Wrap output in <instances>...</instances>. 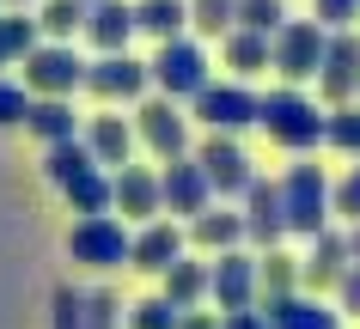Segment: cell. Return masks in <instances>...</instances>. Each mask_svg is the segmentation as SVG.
Returning <instances> with one entry per match:
<instances>
[{"label": "cell", "instance_id": "obj_28", "mask_svg": "<svg viewBox=\"0 0 360 329\" xmlns=\"http://www.w3.org/2000/svg\"><path fill=\"white\" fill-rule=\"evenodd\" d=\"M31 128H37L49 147H56V140H74V110H68L61 98H43V104H31Z\"/></svg>", "mask_w": 360, "mask_h": 329}, {"label": "cell", "instance_id": "obj_43", "mask_svg": "<svg viewBox=\"0 0 360 329\" xmlns=\"http://www.w3.org/2000/svg\"><path fill=\"white\" fill-rule=\"evenodd\" d=\"M348 250H354V262H360V220L348 226Z\"/></svg>", "mask_w": 360, "mask_h": 329}, {"label": "cell", "instance_id": "obj_38", "mask_svg": "<svg viewBox=\"0 0 360 329\" xmlns=\"http://www.w3.org/2000/svg\"><path fill=\"white\" fill-rule=\"evenodd\" d=\"M348 19H360V0H318V25L323 31H342Z\"/></svg>", "mask_w": 360, "mask_h": 329}, {"label": "cell", "instance_id": "obj_23", "mask_svg": "<svg viewBox=\"0 0 360 329\" xmlns=\"http://www.w3.org/2000/svg\"><path fill=\"white\" fill-rule=\"evenodd\" d=\"M226 67L232 74H263V67H275V43L263 37V31H245V25H238V31H232L226 37Z\"/></svg>", "mask_w": 360, "mask_h": 329}, {"label": "cell", "instance_id": "obj_36", "mask_svg": "<svg viewBox=\"0 0 360 329\" xmlns=\"http://www.w3.org/2000/svg\"><path fill=\"white\" fill-rule=\"evenodd\" d=\"M13 122H31V98L25 86H0V128H13Z\"/></svg>", "mask_w": 360, "mask_h": 329}, {"label": "cell", "instance_id": "obj_16", "mask_svg": "<svg viewBox=\"0 0 360 329\" xmlns=\"http://www.w3.org/2000/svg\"><path fill=\"white\" fill-rule=\"evenodd\" d=\"M300 269H305V287H342V274L354 269L348 232H318L311 238V256H305Z\"/></svg>", "mask_w": 360, "mask_h": 329}, {"label": "cell", "instance_id": "obj_42", "mask_svg": "<svg viewBox=\"0 0 360 329\" xmlns=\"http://www.w3.org/2000/svg\"><path fill=\"white\" fill-rule=\"evenodd\" d=\"M184 329H226V317H208V311H184Z\"/></svg>", "mask_w": 360, "mask_h": 329}, {"label": "cell", "instance_id": "obj_9", "mask_svg": "<svg viewBox=\"0 0 360 329\" xmlns=\"http://www.w3.org/2000/svg\"><path fill=\"white\" fill-rule=\"evenodd\" d=\"M159 183H165V208L171 213H184V220H202V213H208L214 183H208V171H202V159H171Z\"/></svg>", "mask_w": 360, "mask_h": 329}, {"label": "cell", "instance_id": "obj_21", "mask_svg": "<svg viewBox=\"0 0 360 329\" xmlns=\"http://www.w3.org/2000/svg\"><path fill=\"white\" fill-rule=\"evenodd\" d=\"M202 293H214V269H202V262H190V256H177L165 269V299L177 311H190V305H202Z\"/></svg>", "mask_w": 360, "mask_h": 329}, {"label": "cell", "instance_id": "obj_39", "mask_svg": "<svg viewBox=\"0 0 360 329\" xmlns=\"http://www.w3.org/2000/svg\"><path fill=\"white\" fill-rule=\"evenodd\" d=\"M31 37H37L31 19H0V43H6L13 55H31Z\"/></svg>", "mask_w": 360, "mask_h": 329}, {"label": "cell", "instance_id": "obj_11", "mask_svg": "<svg viewBox=\"0 0 360 329\" xmlns=\"http://www.w3.org/2000/svg\"><path fill=\"white\" fill-rule=\"evenodd\" d=\"M257 293H263V274H257V262L245 250H226L214 262V305L220 311H250Z\"/></svg>", "mask_w": 360, "mask_h": 329}, {"label": "cell", "instance_id": "obj_14", "mask_svg": "<svg viewBox=\"0 0 360 329\" xmlns=\"http://www.w3.org/2000/svg\"><path fill=\"white\" fill-rule=\"evenodd\" d=\"M318 86H323V98H330L336 110L360 92V37H330V55H323Z\"/></svg>", "mask_w": 360, "mask_h": 329}, {"label": "cell", "instance_id": "obj_5", "mask_svg": "<svg viewBox=\"0 0 360 329\" xmlns=\"http://www.w3.org/2000/svg\"><path fill=\"white\" fill-rule=\"evenodd\" d=\"M153 79L165 86V98H202L208 92V55H202V43L190 37H171L153 61Z\"/></svg>", "mask_w": 360, "mask_h": 329}, {"label": "cell", "instance_id": "obj_1", "mask_svg": "<svg viewBox=\"0 0 360 329\" xmlns=\"http://www.w3.org/2000/svg\"><path fill=\"white\" fill-rule=\"evenodd\" d=\"M281 208H287V232H300V238L330 232V208H336V189H330L323 165L300 159V165L281 177Z\"/></svg>", "mask_w": 360, "mask_h": 329}, {"label": "cell", "instance_id": "obj_19", "mask_svg": "<svg viewBox=\"0 0 360 329\" xmlns=\"http://www.w3.org/2000/svg\"><path fill=\"white\" fill-rule=\"evenodd\" d=\"M190 238H195V244H202V250H220V256H226V250H238V244H245V213H226V208H208V213H202V220H190Z\"/></svg>", "mask_w": 360, "mask_h": 329}, {"label": "cell", "instance_id": "obj_10", "mask_svg": "<svg viewBox=\"0 0 360 329\" xmlns=\"http://www.w3.org/2000/svg\"><path fill=\"white\" fill-rule=\"evenodd\" d=\"M25 79H31V92L61 98V92H74L79 79H86V61L74 49H31L25 55Z\"/></svg>", "mask_w": 360, "mask_h": 329}, {"label": "cell", "instance_id": "obj_18", "mask_svg": "<svg viewBox=\"0 0 360 329\" xmlns=\"http://www.w3.org/2000/svg\"><path fill=\"white\" fill-rule=\"evenodd\" d=\"M269 323L275 329H336V311L318 305V299H305V293H281V299H263Z\"/></svg>", "mask_w": 360, "mask_h": 329}, {"label": "cell", "instance_id": "obj_44", "mask_svg": "<svg viewBox=\"0 0 360 329\" xmlns=\"http://www.w3.org/2000/svg\"><path fill=\"white\" fill-rule=\"evenodd\" d=\"M6 55H13V49H6V43H0V61H6Z\"/></svg>", "mask_w": 360, "mask_h": 329}, {"label": "cell", "instance_id": "obj_41", "mask_svg": "<svg viewBox=\"0 0 360 329\" xmlns=\"http://www.w3.org/2000/svg\"><path fill=\"white\" fill-rule=\"evenodd\" d=\"M226 329H275L269 311H226Z\"/></svg>", "mask_w": 360, "mask_h": 329}, {"label": "cell", "instance_id": "obj_8", "mask_svg": "<svg viewBox=\"0 0 360 329\" xmlns=\"http://www.w3.org/2000/svg\"><path fill=\"white\" fill-rule=\"evenodd\" d=\"M245 232L257 250H281V238H287V208H281V183H250L245 189Z\"/></svg>", "mask_w": 360, "mask_h": 329}, {"label": "cell", "instance_id": "obj_25", "mask_svg": "<svg viewBox=\"0 0 360 329\" xmlns=\"http://www.w3.org/2000/svg\"><path fill=\"white\" fill-rule=\"evenodd\" d=\"M129 31H134V13H129V6L98 0V13H92V43H98V49H104V55H122Z\"/></svg>", "mask_w": 360, "mask_h": 329}, {"label": "cell", "instance_id": "obj_7", "mask_svg": "<svg viewBox=\"0 0 360 329\" xmlns=\"http://www.w3.org/2000/svg\"><path fill=\"white\" fill-rule=\"evenodd\" d=\"M202 171H208V183H214V195H245L250 183H257V171H250V159H245V147L232 135H208L202 140Z\"/></svg>", "mask_w": 360, "mask_h": 329}, {"label": "cell", "instance_id": "obj_12", "mask_svg": "<svg viewBox=\"0 0 360 329\" xmlns=\"http://www.w3.org/2000/svg\"><path fill=\"white\" fill-rule=\"evenodd\" d=\"M141 140H147L153 153L171 165V159L190 153V122L177 116V104H171V98H159V104H141Z\"/></svg>", "mask_w": 360, "mask_h": 329}, {"label": "cell", "instance_id": "obj_3", "mask_svg": "<svg viewBox=\"0 0 360 329\" xmlns=\"http://www.w3.org/2000/svg\"><path fill=\"white\" fill-rule=\"evenodd\" d=\"M68 256L86 262V269H122L134 256V238L122 220L110 213H92V220H74V232H68Z\"/></svg>", "mask_w": 360, "mask_h": 329}, {"label": "cell", "instance_id": "obj_27", "mask_svg": "<svg viewBox=\"0 0 360 329\" xmlns=\"http://www.w3.org/2000/svg\"><path fill=\"white\" fill-rule=\"evenodd\" d=\"M257 274H263V299H281V293H293L305 281V269L287 250H263L257 256Z\"/></svg>", "mask_w": 360, "mask_h": 329}, {"label": "cell", "instance_id": "obj_13", "mask_svg": "<svg viewBox=\"0 0 360 329\" xmlns=\"http://www.w3.org/2000/svg\"><path fill=\"white\" fill-rule=\"evenodd\" d=\"M116 208H122V220H159V208H165V183L147 171V165H122L116 171Z\"/></svg>", "mask_w": 360, "mask_h": 329}, {"label": "cell", "instance_id": "obj_34", "mask_svg": "<svg viewBox=\"0 0 360 329\" xmlns=\"http://www.w3.org/2000/svg\"><path fill=\"white\" fill-rule=\"evenodd\" d=\"M116 293H86V329H116Z\"/></svg>", "mask_w": 360, "mask_h": 329}, {"label": "cell", "instance_id": "obj_15", "mask_svg": "<svg viewBox=\"0 0 360 329\" xmlns=\"http://www.w3.org/2000/svg\"><path fill=\"white\" fill-rule=\"evenodd\" d=\"M184 256V232H177V220H147L141 232H134V269H147V274H165L171 262Z\"/></svg>", "mask_w": 360, "mask_h": 329}, {"label": "cell", "instance_id": "obj_30", "mask_svg": "<svg viewBox=\"0 0 360 329\" xmlns=\"http://www.w3.org/2000/svg\"><path fill=\"white\" fill-rule=\"evenodd\" d=\"M238 25L245 31H263V37H275L281 31V0H238Z\"/></svg>", "mask_w": 360, "mask_h": 329}, {"label": "cell", "instance_id": "obj_37", "mask_svg": "<svg viewBox=\"0 0 360 329\" xmlns=\"http://www.w3.org/2000/svg\"><path fill=\"white\" fill-rule=\"evenodd\" d=\"M79 6H86V0H49L43 25H49L56 37H68V31H79Z\"/></svg>", "mask_w": 360, "mask_h": 329}, {"label": "cell", "instance_id": "obj_17", "mask_svg": "<svg viewBox=\"0 0 360 329\" xmlns=\"http://www.w3.org/2000/svg\"><path fill=\"white\" fill-rule=\"evenodd\" d=\"M147 79H153V67H141V61H129V55H104L98 67H86V86H92L98 98H141Z\"/></svg>", "mask_w": 360, "mask_h": 329}, {"label": "cell", "instance_id": "obj_22", "mask_svg": "<svg viewBox=\"0 0 360 329\" xmlns=\"http://www.w3.org/2000/svg\"><path fill=\"white\" fill-rule=\"evenodd\" d=\"M61 195H68V208H74L79 220H92V213H110V208H116V177H104V171L92 165V171L74 177Z\"/></svg>", "mask_w": 360, "mask_h": 329}, {"label": "cell", "instance_id": "obj_26", "mask_svg": "<svg viewBox=\"0 0 360 329\" xmlns=\"http://www.w3.org/2000/svg\"><path fill=\"white\" fill-rule=\"evenodd\" d=\"M184 19H190V6H184V0H141V6H134V25L153 31L159 43L184 37Z\"/></svg>", "mask_w": 360, "mask_h": 329}, {"label": "cell", "instance_id": "obj_6", "mask_svg": "<svg viewBox=\"0 0 360 329\" xmlns=\"http://www.w3.org/2000/svg\"><path fill=\"white\" fill-rule=\"evenodd\" d=\"M195 116L208 122L214 135H238L250 122H263V98L245 92V86H208V92L195 98Z\"/></svg>", "mask_w": 360, "mask_h": 329}, {"label": "cell", "instance_id": "obj_32", "mask_svg": "<svg viewBox=\"0 0 360 329\" xmlns=\"http://www.w3.org/2000/svg\"><path fill=\"white\" fill-rule=\"evenodd\" d=\"M330 147H342V153L360 159V110H354V104L330 110Z\"/></svg>", "mask_w": 360, "mask_h": 329}, {"label": "cell", "instance_id": "obj_31", "mask_svg": "<svg viewBox=\"0 0 360 329\" xmlns=\"http://www.w3.org/2000/svg\"><path fill=\"white\" fill-rule=\"evenodd\" d=\"M190 19L202 25V37H220V31L238 19V0H195V6H190Z\"/></svg>", "mask_w": 360, "mask_h": 329}, {"label": "cell", "instance_id": "obj_33", "mask_svg": "<svg viewBox=\"0 0 360 329\" xmlns=\"http://www.w3.org/2000/svg\"><path fill=\"white\" fill-rule=\"evenodd\" d=\"M56 329H86V293L56 287Z\"/></svg>", "mask_w": 360, "mask_h": 329}, {"label": "cell", "instance_id": "obj_20", "mask_svg": "<svg viewBox=\"0 0 360 329\" xmlns=\"http://www.w3.org/2000/svg\"><path fill=\"white\" fill-rule=\"evenodd\" d=\"M86 147H92L98 165H129V147H134V128L122 116H92V128H86Z\"/></svg>", "mask_w": 360, "mask_h": 329}, {"label": "cell", "instance_id": "obj_29", "mask_svg": "<svg viewBox=\"0 0 360 329\" xmlns=\"http://www.w3.org/2000/svg\"><path fill=\"white\" fill-rule=\"evenodd\" d=\"M129 329H184V311H177L165 293H159V299H141V305H134Z\"/></svg>", "mask_w": 360, "mask_h": 329}, {"label": "cell", "instance_id": "obj_2", "mask_svg": "<svg viewBox=\"0 0 360 329\" xmlns=\"http://www.w3.org/2000/svg\"><path fill=\"white\" fill-rule=\"evenodd\" d=\"M263 128L281 140L287 153H311V147L330 140V116H323L305 92H293V86H281V92L263 98Z\"/></svg>", "mask_w": 360, "mask_h": 329}, {"label": "cell", "instance_id": "obj_24", "mask_svg": "<svg viewBox=\"0 0 360 329\" xmlns=\"http://www.w3.org/2000/svg\"><path fill=\"white\" fill-rule=\"evenodd\" d=\"M92 165H98V159H92V147H86V140H56V147H49V159H43V171H49V183H56V189H68V183H74V177H86Z\"/></svg>", "mask_w": 360, "mask_h": 329}, {"label": "cell", "instance_id": "obj_4", "mask_svg": "<svg viewBox=\"0 0 360 329\" xmlns=\"http://www.w3.org/2000/svg\"><path fill=\"white\" fill-rule=\"evenodd\" d=\"M323 55H330V31L318 19H293L275 31V74L287 86H300V79L323 74Z\"/></svg>", "mask_w": 360, "mask_h": 329}, {"label": "cell", "instance_id": "obj_40", "mask_svg": "<svg viewBox=\"0 0 360 329\" xmlns=\"http://www.w3.org/2000/svg\"><path fill=\"white\" fill-rule=\"evenodd\" d=\"M336 299H342V311H348V317H360V262H354V269H348V274H342Z\"/></svg>", "mask_w": 360, "mask_h": 329}, {"label": "cell", "instance_id": "obj_35", "mask_svg": "<svg viewBox=\"0 0 360 329\" xmlns=\"http://www.w3.org/2000/svg\"><path fill=\"white\" fill-rule=\"evenodd\" d=\"M336 213L348 220V226L360 220V165H348V177L336 183Z\"/></svg>", "mask_w": 360, "mask_h": 329}]
</instances>
